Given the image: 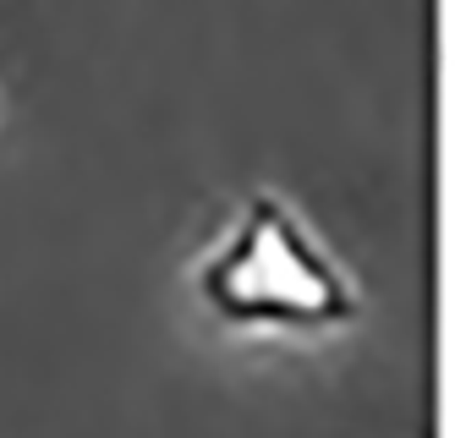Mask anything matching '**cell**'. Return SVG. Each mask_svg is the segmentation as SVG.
Segmentation results:
<instances>
[{
    "label": "cell",
    "instance_id": "cell-1",
    "mask_svg": "<svg viewBox=\"0 0 455 438\" xmlns=\"http://www.w3.org/2000/svg\"><path fill=\"white\" fill-rule=\"evenodd\" d=\"M192 285L231 323L318 329L356 313V285L346 263L275 187H258L236 203V214L192 268Z\"/></svg>",
    "mask_w": 455,
    "mask_h": 438
}]
</instances>
